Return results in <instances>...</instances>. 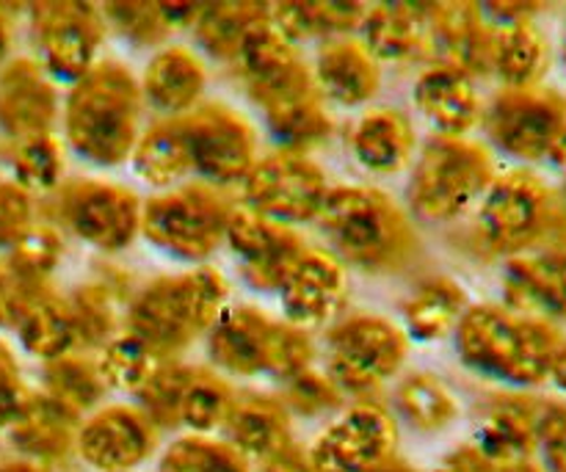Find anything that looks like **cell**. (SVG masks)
<instances>
[{
    "label": "cell",
    "instance_id": "cell-53",
    "mask_svg": "<svg viewBox=\"0 0 566 472\" xmlns=\"http://www.w3.org/2000/svg\"><path fill=\"white\" fill-rule=\"evenodd\" d=\"M495 470L497 464H492L479 448L470 445V448H462V451H457L453 457H448V462L437 472H495Z\"/></svg>",
    "mask_w": 566,
    "mask_h": 472
},
{
    "label": "cell",
    "instance_id": "cell-58",
    "mask_svg": "<svg viewBox=\"0 0 566 472\" xmlns=\"http://www.w3.org/2000/svg\"><path fill=\"white\" fill-rule=\"evenodd\" d=\"M562 59H564V64H566V31H564V44H562Z\"/></svg>",
    "mask_w": 566,
    "mask_h": 472
},
{
    "label": "cell",
    "instance_id": "cell-48",
    "mask_svg": "<svg viewBox=\"0 0 566 472\" xmlns=\"http://www.w3.org/2000/svg\"><path fill=\"white\" fill-rule=\"evenodd\" d=\"M287 387V407H293L302 415H318L326 409H335L340 403V387L329 379V376L318 374V370L307 368L298 376L285 381Z\"/></svg>",
    "mask_w": 566,
    "mask_h": 472
},
{
    "label": "cell",
    "instance_id": "cell-57",
    "mask_svg": "<svg viewBox=\"0 0 566 472\" xmlns=\"http://www.w3.org/2000/svg\"><path fill=\"white\" fill-rule=\"evenodd\" d=\"M374 472H412V470H409L407 464H401V462H392V459H390V462H387V464H381V468H379V470H374Z\"/></svg>",
    "mask_w": 566,
    "mask_h": 472
},
{
    "label": "cell",
    "instance_id": "cell-30",
    "mask_svg": "<svg viewBox=\"0 0 566 472\" xmlns=\"http://www.w3.org/2000/svg\"><path fill=\"white\" fill-rule=\"evenodd\" d=\"M227 429H230L232 448H238L243 457L263 459L265 464L291 451V418L285 403L276 398H235Z\"/></svg>",
    "mask_w": 566,
    "mask_h": 472
},
{
    "label": "cell",
    "instance_id": "cell-2",
    "mask_svg": "<svg viewBox=\"0 0 566 472\" xmlns=\"http://www.w3.org/2000/svg\"><path fill=\"white\" fill-rule=\"evenodd\" d=\"M453 332L468 368L517 390L551 381L566 343L558 326L514 313L506 304H470Z\"/></svg>",
    "mask_w": 566,
    "mask_h": 472
},
{
    "label": "cell",
    "instance_id": "cell-11",
    "mask_svg": "<svg viewBox=\"0 0 566 472\" xmlns=\"http://www.w3.org/2000/svg\"><path fill=\"white\" fill-rule=\"evenodd\" d=\"M409 337L379 315H354L329 332V379L340 392L376 390L403 365Z\"/></svg>",
    "mask_w": 566,
    "mask_h": 472
},
{
    "label": "cell",
    "instance_id": "cell-54",
    "mask_svg": "<svg viewBox=\"0 0 566 472\" xmlns=\"http://www.w3.org/2000/svg\"><path fill=\"white\" fill-rule=\"evenodd\" d=\"M265 472H313V470H310V464H304L296 453L285 451L282 457H276L274 462H269Z\"/></svg>",
    "mask_w": 566,
    "mask_h": 472
},
{
    "label": "cell",
    "instance_id": "cell-13",
    "mask_svg": "<svg viewBox=\"0 0 566 472\" xmlns=\"http://www.w3.org/2000/svg\"><path fill=\"white\" fill-rule=\"evenodd\" d=\"M193 171L216 186L243 182L258 164L252 122L224 103H205L180 116Z\"/></svg>",
    "mask_w": 566,
    "mask_h": 472
},
{
    "label": "cell",
    "instance_id": "cell-37",
    "mask_svg": "<svg viewBox=\"0 0 566 472\" xmlns=\"http://www.w3.org/2000/svg\"><path fill=\"white\" fill-rule=\"evenodd\" d=\"M232 407H235V392L221 376L191 368L180 398V409H177V423L205 434V431L227 426Z\"/></svg>",
    "mask_w": 566,
    "mask_h": 472
},
{
    "label": "cell",
    "instance_id": "cell-49",
    "mask_svg": "<svg viewBox=\"0 0 566 472\" xmlns=\"http://www.w3.org/2000/svg\"><path fill=\"white\" fill-rule=\"evenodd\" d=\"M33 224V197L11 177H0V249L9 252Z\"/></svg>",
    "mask_w": 566,
    "mask_h": 472
},
{
    "label": "cell",
    "instance_id": "cell-16",
    "mask_svg": "<svg viewBox=\"0 0 566 472\" xmlns=\"http://www.w3.org/2000/svg\"><path fill=\"white\" fill-rule=\"evenodd\" d=\"M396 451V420L379 403H357L310 448L313 472H374Z\"/></svg>",
    "mask_w": 566,
    "mask_h": 472
},
{
    "label": "cell",
    "instance_id": "cell-5",
    "mask_svg": "<svg viewBox=\"0 0 566 472\" xmlns=\"http://www.w3.org/2000/svg\"><path fill=\"white\" fill-rule=\"evenodd\" d=\"M230 285L208 265L153 280L127 307V335L138 337L160 359L180 354L213 329L227 310Z\"/></svg>",
    "mask_w": 566,
    "mask_h": 472
},
{
    "label": "cell",
    "instance_id": "cell-7",
    "mask_svg": "<svg viewBox=\"0 0 566 472\" xmlns=\"http://www.w3.org/2000/svg\"><path fill=\"white\" fill-rule=\"evenodd\" d=\"M210 359L219 370L235 376L293 379L313 363L307 332L241 304L227 307L210 329Z\"/></svg>",
    "mask_w": 566,
    "mask_h": 472
},
{
    "label": "cell",
    "instance_id": "cell-27",
    "mask_svg": "<svg viewBox=\"0 0 566 472\" xmlns=\"http://www.w3.org/2000/svg\"><path fill=\"white\" fill-rule=\"evenodd\" d=\"M348 144L363 169L374 175H398L415 155L412 122L398 108H370L359 116Z\"/></svg>",
    "mask_w": 566,
    "mask_h": 472
},
{
    "label": "cell",
    "instance_id": "cell-43",
    "mask_svg": "<svg viewBox=\"0 0 566 472\" xmlns=\"http://www.w3.org/2000/svg\"><path fill=\"white\" fill-rule=\"evenodd\" d=\"M160 472H249L247 457L230 442L182 437L164 453Z\"/></svg>",
    "mask_w": 566,
    "mask_h": 472
},
{
    "label": "cell",
    "instance_id": "cell-12",
    "mask_svg": "<svg viewBox=\"0 0 566 472\" xmlns=\"http://www.w3.org/2000/svg\"><path fill=\"white\" fill-rule=\"evenodd\" d=\"M326 177L304 153L280 149L258 160L243 180V208L276 224H298L318 219L326 202Z\"/></svg>",
    "mask_w": 566,
    "mask_h": 472
},
{
    "label": "cell",
    "instance_id": "cell-18",
    "mask_svg": "<svg viewBox=\"0 0 566 472\" xmlns=\"http://www.w3.org/2000/svg\"><path fill=\"white\" fill-rule=\"evenodd\" d=\"M287 324L296 329H321L340 315L348 285L340 260L324 249H307L280 287Z\"/></svg>",
    "mask_w": 566,
    "mask_h": 472
},
{
    "label": "cell",
    "instance_id": "cell-55",
    "mask_svg": "<svg viewBox=\"0 0 566 472\" xmlns=\"http://www.w3.org/2000/svg\"><path fill=\"white\" fill-rule=\"evenodd\" d=\"M9 11H17V6H0V66H3L6 53L11 44V17Z\"/></svg>",
    "mask_w": 566,
    "mask_h": 472
},
{
    "label": "cell",
    "instance_id": "cell-52",
    "mask_svg": "<svg viewBox=\"0 0 566 472\" xmlns=\"http://www.w3.org/2000/svg\"><path fill=\"white\" fill-rule=\"evenodd\" d=\"M486 20L495 28L517 25V22H536L542 11H547L545 3H484L481 6Z\"/></svg>",
    "mask_w": 566,
    "mask_h": 472
},
{
    "label": "cell",
    "instance_id": "cell-33",
    "mask_svg": "<svg viewBox=\"0 0 566 472\" xmlns=\"http://www.w3.org/2000/svg\"><path fill=\"white\" fill-rule=\"evenodd\" d=\"M368 6L365 3H274L269 6V22L291 39L293 44L307 39H337L348 36L354 28L363 25Z\"/></svg>",
    "mask_w": 566,
    "mask_h": 472
},
{
    "label": "cell",
    "instance_id": "cell-23",
    "mask_svg": "<svg viewBox=\"0 0 566 472\" xmlns=\"http://www.w3.org/2000/svg\"><path fill=\"white\" fill-rule=\"evenodd\" d=\"M542 409H545V401L525 392L497 396L486 407L475 448L497 468L534 459L539 448Z\"/></svg>",
    "mask_w": 566,
    "mask_h": 472
},
{
    "label": "cell",
    "instance_id": "cell-36",
    "mask_svg": "<svg viewBox=\"0 0 566 472\" xmlns=\"http://www.w3.org/2000/svg\"><path fill=\"white\" fill-rule=\"evenodd\" d=\"M20 343L28 354L53 363V359L66 357L77 346L75 324H72L70 302L55 293H48L31 313L25 315L20 326Z\"/></svg>",
    "mask_w": 566,
    "mask_h": 472
},
{
    "label": "cell",
    "instance_id": "cell-6",
    "mask_svg": "<svg viewBox=\"0 0 566 472\" xmlns=\"http://www.w3.org/2000/svg\"><path fill=\"white\" fill-rule=\"evenodd\" d=\"M497 177L495 158L479 141L434 136L420 153L409 180V204L418 219L448 224L484 199Z\"/></svg>",
    "mask_w": 566,
    "mask_h": 472
},
{
    "label": "cell",
    "instance_id": "cell-46",
    "mask_svg": "<svg viewBox=\"0 0 566 472\" xmlns=\"http://www.w3.org/2000/svg\"><path fill=\"white\" fill-rule=\"evenodd\" d=\"M103 17H108L105 22H111L133 44H158L175 33L164 14V3H108Z\"/></svg>",
    "mask_w": 566,
    "mask_h": 472
},
{
    "label": "cell",
    "instance_id": "cell-44",
    "mask_svg": "<svg viewBox=\"0 0 566 472\" xmlns=\"http://www.w3.org/2000/svg\"><path fill=\"white\" fill-rule=\"evenodd\" d=\"M48 293V280H39L11 263L9 258H0V326L3 329H17Z\"/></svg>",
    "mask_w": 566,
    "mask_h": 472
},
{
    "label": "cell",
    "instance_id": "cell-40",
    "mask_svg": "<svg viewBox=\"0 0 566 472\" xmlns=\"http://www.w3.org/2000/svg\"><path fill=\"white\" fill-rule=\"evenodd\" d=\"M398 409L420 431H442L459 418V401L431 374H415L398 387Z\"/></svg>",
    "mask_w": 566,
    "mask_h": 472
},
{
    "label": "cell",
    "instance_id": "cell-19",
    "mask_svg": "<svg viewBox=\"0 0 566 472\" xmlns=\"http://www.w3.org/2000/svg\"><path fill=\"white\" fill-rule=\"evenodd\" d=\"M59 114L53 77L33 59L0 66V133L14 144L53 130Z\"/></svg>",
    "mask_w": 566,
    "mask_h": 472
},
{
    "label": "cell",
    "instance_id": "cell-15",
    "mask_svg": "<svg viewBox=\"0 0 566 472\" xmlns=\"http://www.w3.org/2000/svg\"><path fill=\"white\" fill-rule=\"evenodd\" d=\"M235 66L252 99L265 114L298 103L310 94H318L313 70L304 64L298 48L291 39L282 36L271 22H263L249 33Z\"/></svg>",
    "mask_w": 566,
    "mask_h": 472
},
{
    "label": "cell",
    "instance_id": "cell-8",
    "mask_svg": "<svg viewBox=\"0 0 566 472\" xmlns=\"http://www.w3.org/2000/svg\"><path fill=\"white\" fill-rule=\"evenodd\" d=\"M232 204L210 186H182L149 199L142 208V232L180 260H208L227 235Z\"/></svg>",
    "mask_w": 566,
    "mask_h": 472
},
{
    "label": "cell",
    "instance_id": "cell-59",
    "mask_svg": "<svg viewBox=\"0 0 566 472\" xmlns=\"http://www.w3.org/2000/svg\"><path fill=\"white\" fill-rule=\"evenodd\" d=\"M558 191H562V197H564V202H566V177H564V182H562V188H558Z\"/></svg>",
    "mask_w": 566,
    "mask_h": 472
},
{
    "label": "cell",
    "instance_id": "cell-20",
    "mask_svg": "<svg viewBox=\"0 0 566 472\" xmlns=\"http://www.w3.org/2000/svg\"><path fill=\"white\" fill-rule=\"evenodd\" d=\"M155 426L142 409L105 407L77 431V451L92 468L127 472L153 453Z\"/></svg>",
    "mask_w": 566,
    "mask_h": 472
},
{
    "label": "cell",
    "instance_id": "cell-4",
    "mask_svg": "<svg viewBox=\"0 0 566 472\" xmlns=\"http://www.w3.org/2000/svg\"><path fill=\"white\" fill-rule=\"evenodd\" d=\"M142 86L119 61H97L75 81L64 108L66 141L97 166L127 160L138 141Z\"/></svg>",
    "mask_w": 566,
    "mask_h": 472
},
{
    "label": "cell",
    "instance_id": "cell-25",
    "mask_svg": "<svg viewBox=\"0 0 566 472\" xmlns=\"http://www.w3.org/2000/svg\"><path fill=\"white\" fill-rule=\"evenodd\" d=\"M313 77L321 97L354 108V105H365L370 103V97H376L381 70L379 61L370 55V50L363 42L337 36L321 44Z\"/></svg>",
    "mask_w": 566,
    "mask_h": 472
},
{
    "label": "cell",
    "instance_id": "cell-31",
    "mask_svg": "<svg viewBox=\"0 0 566 472\" xmlns=\"http://www.w3.org/2000/svg\"><path fill=\"white\" fill-rule=\"evenodd\" d=\"M551 42L536 22L495 28L492 72L503 83V88L542 86L545 75L551 72Z\"/></svg>",
    "mask_w": 566,
    "mask_h": 472
},
{
    "label": "cell",
    "instance_id": "cell-28",
    "mask_svg": "<svg viewBox=\"0 0 566 472\" xmlns=\"http://www.w3.org/2000/svg\"><path fill=\"white\" fill-rule=\"evenodd\" d=\"M75 415L61 409L53 398H48L44 392H28L20 412L3 431L9 434L11 445L25 457L36 459V462H59L70 453L72 440H75Z\"/></svg>",
    "mask_w": 566,
    "mask_h": 472
},
{
    "label": "cell",
    "instance_id": "cell-45",
    "mask_svg": "<svg viewBox=\"0 0 566 472\" xmlns=\"http://www.w3.org/2000/svg\"><path fill=\"white\" fill-rule=\"evenodd\" d=\"M191 376V368L175 363H160V368L149 376L147 385L138 390L142 412L153 426H177V409H180L182 390Z\"/></svg>",
    "mask_w": 566,
    "mask_h": 472
},
{
    "label": "cell",
    "instance_id": "cell-34",
    "mask_svg": "<svg viewBox=\"0 0 566 472\" xmlns=\"http://www.w3.org/2000/svg\"><path fill=\"white\" fill-rule=\"evenodd\" d=\"M133 166L144 182L158 188L175 186L177 180L191 175L193 164L180 116L155 122L149 130L138 136L136 149H133Z\"/></svg>",
    "mask_w": 566,
    "mask_h": 472
},
{
    "label": "cell",
    "instance_id": "cell-60",
    "mask_svg": "<svg viewBox=\"0 0 566 472\" xmlns=\"http://www.w3.org/2000/svg\"><path fill=\"white\" fill-rule=\"evenodd\" d=\"M564 258H566V252H564Z\"/></svg>",
    "mask_w": 566,
    "mask_h": 472
},
{
    "label": "cell",
    "instance_id": "cell-29",
    "mask_svg": "<svg viewBox=\"0 0 566 472\" xmlns=\"http://www.w3.org/2000/svg\"><path fill=\"white\" fill-rule=\"evenodd\" d=\"M205 83H208V75L193 50L171 44L149 61L142 88L149 105L160 114H169L171 119V116H182L197 108Z\"/></svg>",
    "mask_w": 566,
    "mask_h": 472
},
{
    "label": "cell",
    "instance_id": "cell-35",
    "mask_svg": "<svg viewBox=\"0 0 566 472\" xmlns=\"http://www.w3.org/2000/svg\"><path fill=\"white\" fill-rule=\"evenodd\" d=\"M263 22H269L265 3H210L199 9L193 33L205 53L224 64H235L247 36Z\"/></svg>",
    "mask_w": 566,
    "mask_h": 472
},
{
    "label": "cell",
    "instance_id": "cell-38",
    "mask_svg": "<svg viewBox=\"0 0 566 472\" xmlns=\"http://www.w3.org/2000/svg\"><path fill=\"white\" fill-rule=\"evenodd\" d=\"M103 392L105 385L97 374V365H92L88 359L66 354L44 368V396L53 398L61 409L75 418L97 407Z\"/></svg>",
    "mask_w": 566,
    "mask_h": 472
},
{
    "label": "cell",
    "instance_id": "cell-14",
    "mask_svg": "<svg viewBox=\"0 0 566 472\" xmlns=\"http://www.w3.org/2000/svg\"><path fill=\"white\" fill-rule=\"evenodd\" d=\"M33 39L39 48V64L50 77L81 81L97 64L99 44L105 36L103 9L77 0L31 6Z\"/></svg>",
    "mask_w": 566,
    "mask_h": 472
},
{
    "label": "cell",
    "instance_id": "cell-41",
    "mask_svg": "<svg viewBox=\"0 0 566 472\" xmlns=\"http://www.w3.org/2000/svg\"><path fill=\"white\" fill-rule=\"evenodd\" d=\"M164 359L144 346L133 335H116L105 343L103 354L97 359V374L105 387H114L122 392H138L149 381V376L160 368Z\"/></svg>",
    "mask_w": 566,
    "mask_h": 472
},
{
    "label": "cell",
    "instance_id": "cell-39",
    "mask_svg": "<svg viewBox=\"0 0 566 472\" xmlns=\"http://www.w3.org/2000/svg\"><path fill=\"white\" fill-rule=\"evenodd\" d=\"M72 324H75L77 346L103 348L116 337L119 324V298L108 282H88L81 285L70 298Z\"/></svg>",
    "mask_w": 566,
    "mask_h": 472
},
{
    "label": "cell",
    "instance_id": "cell-17",
    "mask_svg": "<svg viewBox=\"0 0 566 472\" xmlns=\"http://www.w3.org/2000/svg\"><path fill=\"white\" fill-rule=\"evenodd\" d=\"M224 241L241 263L243 280L258 291H280L307 247L285 224L263 219L249 208H232Z\"/></svg>",
    "mask_w": 566,
    "mask_h": 472
},
{
    "label": "cell",
    "instance_id": "cell-22",
    "mask_svg": "<svg viewBox=\"0 0 566 472\" xmlns=\"http://www.w3.org/2000/svg\"><path fill=\"white\" fill-rule=\"evenodd\" d=\"M566 249L523 254L506 263L503 298L506 307L528 318L558 326L566 321Z\"/></svg>",
    "mask_w": 566,
    "mask_h": 472
},
{
    "label": "cell",
    "instance_id": "cell-50",
    "mask_svg": "<svg viewBox=\"0 0 566 472\" xmlns=\"http://www.w3.org/2000/svg\"><path fill=\"white\" fill-rule=\"evenodd\" d=\"M536 451L545 459V472H566V398L545 401Z\"/></svg>",
    "mask_w": 566,
    "mask_h": 472
},
{
    "label": "cell",
    "instance_id": "cell-32",
    "mask_svg": "<svg viewBox=\"0 0 566 472\" xmlns=\"http://www.w3.org/2000/svg\"><path fill=\"white\" fill-rule=\"evenodd\" d=\"M468 293L451 276H429L403 304L407 332L415 340H442L468 313Z\"/></svg>",
    "mask_w": 566,
    "mask_h": 472
},
{
    "label": "cell",
    "instance_id": "cell-21",
    "mask_svg": "<svg viewBox=\"0 0 566 472\" xmlns=\"http://www.w3.org/2000/svg\"><path fill=\"white\" fill-rule=\"evenodd\" d=\"M495 25L475 3H437L431 25V61L468 77L492 72Z\"/></svg>",
    "mask_w": 566,
    "mask_h": 472
},
{
    "label": "cell",
    "instance_id": "cell-10",
    "mask_svg": "<svg viewBox=\"0 0 566 472\" xmlns=\"http://www.w3.org/2000/svg\"><path fill=\"white\" fill-rule=\"evenodd\" d=\"M481 122L501 153L523 164L551 160L566 125V97L547 86L501 88Z\"/></svg>",
    "mask_w": 566,
    "mask_h": 472
},
{
    "label": "cell",
    "instance_id": "cell-51",
    "mask_svg": "<svg viewBox=\"0 0 566 472\" xmlns=\"http://www.w3.org/2000/svg\"><path fill=\"white\" fill-rule=\"evenodd\" d=\"M28 392L31 390L22 385L20 365H17L14 354L0 343V429H6L14 420V415L25 403Z\"/></svg>",
    "mask_w": 566,
    "mask_h": 472
},
{
    "label": "cell",
    "instance_id": "cell-3",
    "mask_svg": "<svg viewBox=\"0 0 566 472\" xmlns=\"http://www.w3.org/2000/svg\"><path fill=\"white\" fill-rule=\"evenodd\" d=\"M318 224L329 238L332 254L368 274H396L420 252L412 219L376 188H329Z\"/></svg>",
    "mask_w": 566,
    "mask_h": 472
},
{
    "label": "cell",
    "instance_id": "cell-26",
    "mask_svg": "<svg viewBox=\"0 0 566 472\" xmlns=\"http://www.w3.org/2000/svg\"><path fill=\"white\" fill-rule=\"evenodd\" d=\"M415 105L440 130V136L464 138L484 119V105L473 86V77L451 66H429L415 83Z\"/></svg>",
    "mask_w": 566,
    "mask_h": 472
},
{
    "label": "cell",
    "instance_id": "cell-47",
    "mask_svg": "<svg viewBox=\"0 0 566 472\" xmlns=\"http://www.w3.org/2000/svg\"><path fill=\"white\" fill-rule=\"evenodd\" d=\"M61 254H64V241H61L59 230L53 224H36L33 221L25 235L6 252V258L20 265V269H25L28 274L50 282V274L61 263Z\"/></svg>",
    "mask_w": 566,
    "mask_h": 472
},
{
    "label": "cell",
    "instance_id": "cell-42",
    "mask_svg": "<svg viewBox=\"0 0 566 472\" xmlns=\"http://www.w3.org/2000/svg\"><path fill=\"white\" fill-rule=\"evenodd\" d=\"M11 171H14L11 180L31 197L33 193H53L64 175V153L53 133L14 144Z\"/></svg>",
    "mask_w": 566,
    "mask_h": 472
},
{
    "label": "cell",
    "instance_id": "cell-1",
    "mask_svg": "<svg viewBox=\"0 0 566 472\" xmlns=\"http://www.w3.org/2000/svg\"><path fill=\"white\" fill-rule=\"evenodd\" d=\"M473 252L484 258H523V254L566 249V202L556 186L534 169H509L492 180L479 202Z\"/></svg>",
    "mask_w": 566,
    "mask_h": 472
},
{
    "label": "cell",
    "instance_id": "cell-56",
    "mask_svg": "<svg viewBox=\"0 0 566 472\" xmlns=\"http://www.w3.org/2000/svg\"><path fill=\"white\" fill-rule=\"evenodd\" d=\"M0 472H42L36 464H28V462H9V464H0Z\"/></svg>",
    "mask_w": 566,
    "mask_h": 472
},
{
    "label": "cell",
    "instance_id": "cell-9",
    "mask_svg": "<svg viewBox=\"0 0 566 472\" xmlns=\"http://www.w3.org/2000/svg\"><path fill=\"white\" fill-rule=\"evenodd\" d=\"M50 216L72 235L103 252H122L142 230V202L127 188L103 180L61 182Z\"/></svg>",
    "mask_w": 566,
    "mask_h": 472
},
{
    "label": "cell",
    "instance_id": "cell-24",
    "mask_svg": "<svg viewBox=\"0 0 566 472\" xmlns=\"http://www.w3.org/2000/svg\"><path fill=\"white\" fill-rule=\"evenodd\" d=\"M437 3H379L368 6L363 20L365 48L376 61L429 59L431 25H434Z\"/></svg>",
    "mask_w": 566,
    "mask_h": 472
}]
</instances>
